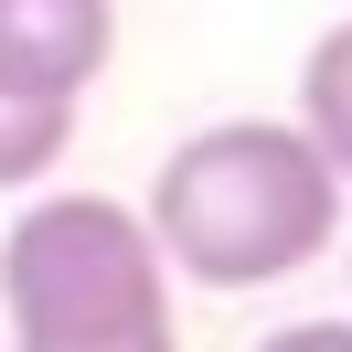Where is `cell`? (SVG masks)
<instances>
[{"label":"cell","mask_w":352,"mask_h":352,"mask_svg":"<svg viewBox=\"0 0 352 352\" xmlns=\"http://www.w3.org/2000/svg\"><path fill=\"white\" fill-rule=\"evenodd\" d=\"M65 150H75V96L0 86V192H32Z\"/></svg>","instance_id":"cell-5"},{"label":"cell","mask_w":352,"mask_h":352,"mask_svg":"<svg viewBox=\"0 0 352 352\" xmlns=\"http://www.w3.org/2000/svg\"><path fill=\"white\" fill-rule=\"evenodd\" d=\"M256 352H352V320H288V331H267Z\"/></svg>","instance_id":"cell-6"},{"label":"cell","mask_w":352,"mask_h":352,"mask_svg":"<svg viewBox=\"0 0 352 352\" xmlns=\"http://www.w3.org/2000/svg\"><path fill=\"white\" fill-rule=\"evenodd\" d=\"M139 224L192 288H278L342 245V171L299 118H214L160 160Z\"/></svg>","instance_id":"cell-1"},{"label":"cell","mask_w":352,"mask_h":352,"mask_svg":"<svg viewBox=\"0 0 352 352\" xmlns=\"http://www.w3.org/2000/svg\"><path fill=\"white\" fill-rule=\"evenodd\" d=\"M118 54V0H0V86L86 96Z\"/></svg>","instance_id":"cell-3"},{"label":"cell","mask_w":352,"mask_h":352,"mask_svg":"<svg viewBox=\"0 0 352 352\" xmlns=\"http://www.w3.org/2000/svg\"><path fill=\"white\" fill-rule=\"evenodd\" d=\"M0 352H182L171 267L139 203L43 192L0 235Z\"/></svg>","instance_id":"cell-2"},{"label":"cell","mask_w":352,"mask_h":352,"mask_svg":"<svg viewBox=\"0 0 352 352\" xmlns=\"http://www.w3.org/2000/svg\"><path fill=\"white\" fill-rule=\"evenodd\" d=\"M299 129L320 139V160L352 182V11L309 43V65H299Z\"/></svg>","instance_id":"cell-4"}]
</instances>
